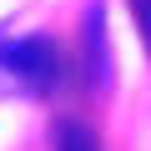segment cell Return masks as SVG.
Returning a JSON list of instances; mask_svg holds the SVG:
<instances>
[{"mask_svg": "<svg viewBox=\"0 0 151 151\" xmlns=\"http://www.w3.org/2000/svg\"><path fill=\"white\" fill-rule=\"evenodd\" d=\"M0 65H5L15 81H25L35 91H50L55 76H60V50L50 40H40V35H25V40L0 45Z\"/></svg>", "mask_w": 151, "mask_h": 151, "instance_id": "obj_1", "label": "cell"}, {"mask_svg": "<svg viewBox=\"0 0 151 151\" xmlns=\"http://www.w3.org/2000/svg\"><path fill=\"white\" fill-rule=\"evenodd\" d=\"M136 5V25H141V40H146V50H151V0H131Z\"/></svg>", "mask_w": 151, "mask_h": 151, "instance_id": "obj_4", "label": "cell"}, {"mask_svg": "<svg viewBox=\"0 0 151 151\" xmlns=\"http://www.w3.org/2000/svg\"><path fill=\"white\" fill-rule=\"evenodd\" d=\"M86 60H91V81H106V50H101V5L86 15Z\"/></svg>", "mask_w": 151, "mask_h": 151, "instance_id": "obj_3", "label": "cell"}, {"mask_svg": "<svg viewBox=\"0 0 151 151\" xmlns=\"http://www.w3.org/2000/svg\"><path fill=\"white\" fill-rule=\"evenodd\" d=\"M55 151H101V141H96V131L81 126V121H60V126H55Z\"/></svg>", "mask_w": 151, "mask_h": 151, "instance_id": "obj_2", "label": "cell"}]
</instances>
